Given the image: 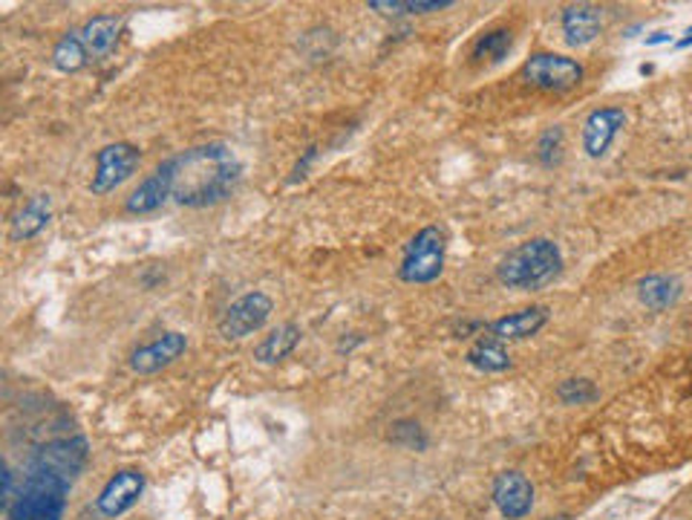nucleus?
Listing matches in <instances>:
<instances>
[{"label":"nucleus","mask_w":692,"mask_h":520,"mask_svg":"<svg viewBox=\"0 0 692 520\" xmlns=\"http://www.w3.org/2000/svg\"><path fill=\"white\" fill-rule=\"evenodd\" d=\"M70 488V480L26 469L15 500L3 509V520H64Z\"/></svg>","instance_id":"obj_3"},{"label":"nucleus","mask_w":692,"mask_h":520,"mask_svg":"<svg viewBox=\"0 0 692 520\" xmlns=\"http://www.w3.org/2000/svg\"><path fill=\"white\" fill-rule=\"evenodd\" d=\"M560 26H563V38L569 47H588L604 33V9L595 3H572L563 9Z\"/></svg>","instance_id":"obj_15"},{"label":"nucleus","mask_w":692,"mask_h":520,"mask_svg":"<svg viewBox=\"0 0 692 520\" xmlns=\"http://www.w3.org/2000/svg\"><path fill=\"white\" fill-rule=\"evenodd\" d=\"M240 179L242 163L226 142H208L174 156V200L186 209L226 203Z\"/></svg>","instance_id":"obj_1"},{"label":"nucleus","mask_w":692,"mask_h":520,"mask_svg":"<svg viewBox=\"0 0 692 520\" xmlns=\"http://www.w3.org/2000/svg\"><path fill=\"white\" fill-rule=\"evenodd\" d=\"M17 488H15V472H12V465L3 463V509H7L12 500H15Z\"/></svg>","instance_id":"obj_28"},{"label":"nucleus","mask_w":692,"mask_h":520,"mask_svg":"<svg viewBox=\"0 0 692 520\" xmlns=\"http://www.w3.org/2000/svg\"><path fill=\"white\" fill-rule=\"evenodd\" d=\"M465 362L482 374H505L511 367V353L505 350V342L493 339L491 333H482L465 353Z\"/></svg>","instance_id":"obj_20"},{"label":"nucleus","mask_w":692,"mask_h":520,"mask_svg":"<svg viewBox=\"0 0 692 520\" xmlns=\"http://www.w3.org/2000/svg\"><path fill=\"white\" fill-rule=\"evenodd\" d=\"M49 220H52V197L49 194L29 197V200L21 205V212L12 217L9 237L17 240V244H26V240L38 237L40 232L49 226Z\"/></svg>","instance_id":"obj_17"},{"label":"nucleus","mask_w":692,"mask_h":520,"mask_svg":"<svg viewBox=\"0 0 692 520\" xmlns=\"http://www.w3.org/2000/svg\"><path fill=\"white\" fill-rule=\"evenodd\" d=\"M444 258H448V235L439 226H425L404 246L398 277L413 286L433 284L442 277Z\"/></svg>","instance_id":"obj_4"},{"label":"nucleus","mask_w":692,"mask_h":520,"mask_svg":"<svg viewBox=\"0 0 692 520\" xmlns=\"http://www.w3.org/2000/svg\"><path fill=\"white\" fill-rule=\"evenodd\" d=\"M629 116L623 107H597L586 116L583 122V151H586L588 159H604L609 154V147L615 145V139L623 128H627Z\"/></svg>","instance_id":"obj_10"},{"label":"nucleus","mask_w":692,"mask_h":520,"mask_svg":"<svg viewBox=\"0 0 692 520\" xmlns=\"http://www.w3.org/2000/svg\"><path fill=\"white\" fill-rule=\"evenodd\" d=\"M548 316L551 312H548L546 304H532V307H523L497 318L493 324H488V333L493 339H500V342H523V339L537 335L548 324Z\"/></svg>","instance_id":"obj_14"},{"label":"nucleus","mask_w":692,"mask_h":520,"mask_svg":"<svg viewBox=\"0 0 692 520\" xmlns=\"http://www.w3.org/2000/svg\"><path fill=\"white\" fill-rule=\"evenodd\" d=\"M300 339H303L300 324L286 321V324L274 327L272 333H269L258 347H254V358H258L260 365H277V362H283V358H289L291 353H295Z\"/></svg>","instance_id":"obj_19"},{"label":"nucleus","mask_w":692,"mask_h":520,"mask_svg":"<svg viewBox=\"0 0 692 520\" xmlns=\"http://www.w3.org/2000/svg\"><path fill=\"white\" fill-rule=\"evenodd\" d=\"M511 49H514V29L511 26H493L476 38L470 58L476 64H500L511 56Z\"/></svg>","instance_id":"obj_21"},{"label":"nucleus","mask_w":692,"mask_h":520,"mask_svg":"<svg viewBox=\"0 0 692 520\" xmlns=\"http://www.w3.org/2000/svg\"><path fill=\"white\" fill-rule=\"evenodd\" d=\"M548 520H569V515H557V518H548Z\"/></svg>","instance_id":"obj_31"},{"label":"nucleus","mask_w":692,"mask_h":520,"mask_svg":"<svg viewBox=\"0 0 692 520\" xmlns=\"http://www.w3.org/2000/svg\"><path fill=\"white\" fill-rule=\"evenodd\" d=\"M314 159H318V147L314 145H309L307 151H303V159H298V165H295V172H291V177H289V182L291 186H295V182H300V179L307 177V172H309V165L314 163Z\"/></svg>","instance_id":"obj_27"},{"label":"nucleus","mask_w":692,"mask_h":520,"mask_svg":"<svg viewBox=\"0 0 692 520\" xmlns=\"http://www.w3.org/2000/svg\"><path fill=\"white\" fill-rule=\"evenodd\" d=\"M669 42H672V35L669 33H655L646 38V47H658V44H669Z\"/></svg>","instance_id":"obj_29"},{"label":"nucleus","mask_w":692,"mask_h":520,"mask_svg":"<svg viewBox=\"0 0 692 520\" xmlns=\"http://www.w3.org/2000/svg\"><path fill=\"white\" fill-rule=\"evenodd\" d=\"M170 197H174V156L156 165L154 172L130 191V197L124 200V212L145 217V214L159 212Z\"/></svg>","instance_id":"obj_11"},{"label":"nucleus","mask_w":692,"mask_h":520,"mask_svg":"<svg viewBox=\"0 0 692 520\" xmlns=\"http://www.w3.org/2000/svg\"><path fill=\"white\" fill-rule=\"evenodd\" d=\"M121 26H124V21H121L119 15H114V12L90 17L87 24L81 26L79 29L81 42H84V47H87V52L93 61H98V58H107L110 52H114L116 44H119V38H121Z\"/></svg>","instance_id":"obj_16"},{"label":"nucleus","mask_w":692,"mask_h":520,"mask_svg":"<svg viewBox=\"0 0 692 520\" xmlns=\"http://www.w3.org/2000/svg\"><path fill=\"white\" fill-rule=\"evenodd\" d=\"M186 350H188L186 335L177 333V330H170V333L156 335L154 342H147L142 344V347L133 350L128 358V365L133 374L154 376L159 374V370H165V367L174 365V362H179Z\"/></svg>","instance_id":"obj_12"},{"label":"nucleus","mask_w":692,"mask_h":520,"mask_svg":"<svg viewBox=\"0 0 692 520\" xmlns=\"http://www.w3.org/2000/svg\"><path fill=\"white\" fill-rule=\"evenodd\" d=\"M684 293V284L678 281L676 275H664V272H653L637 281V298L644 307H649L653 312H664L672 304L681 298Z\"/></svg>","instance_id":"obj_18"},{"label":"nucleus","mask_w":692,"mask_h":520,"mask_svg":"<svg viewBox=\"0 0 692 520\" xmlns=\"http://www.w3.org/2000/svg\"><path fill=\"white\" fill-rule=\"evenodd\" d=\"M142 165V151L133 142H110L96 151V172L90 179V194H114Z\"/></svg>","instance_id":"obj_8"},{"label":"nucleus","mask_w":692,"mask_h":520,"mask_svg":"<svg viewBox=\"0 0 692 520\" xmlns=\"http://www.w3.org/2000/svg\"><path fill=\"white\" fill-rule=\"evenodd\" d=\"M456 7V0H370L367 9L379 15H430Z\"/></svg>","instance_id":"obj_23"},{"label":"nucleus","mask_w":692,"mask_h":520,"mask_svg":"<svg viewBox=\"0 0 692 520\" xmlns=\"http://www.w3.org/2000/svg\"><path fill=\"white\" fill-rule=\"evenodd\" d=\"M142 495H145V474L139 472V469H121L98 492L96 515L105 520L121 518V515L130 512L139 504Z\"/></svg>","instance_id":"obj_9"},{"label":"nucleus","mask_w":692,"mask_h":520,"mask_svg":"<svg viewBox=\"0 0 692 520\" xmlns=\"http://www.w3.org/2000/svg\"><path fill=\"white\" fill-rule=\"evenodd\" d=\"M565 156V130L563 125H551L539 133L537 139V159L542 168H557Z\"/></svg>","instance_id":"obj_24"},{"label":"nucleus","mask_w":692,"mask_h":520,"mask_svg":"<svg viewBox=\"0 0 692 520\" xmlns=\"http://www.w3.org/2000/svg\"><path fill=\"white\" fill-rule=\"evenodd\" d=\"M90 463V442L84 437H58L38 446L26 460V469H40V472L56 474L70 483L79 480V474Z\"/></svg>","instance_id":"obj_6"},{"label":"nucleus","mask_w":692,"mask_h":520,"mask_svg":"<svg viewBox=\"0 0 692 520\" xmlns=\"http://www.w3.org/2000/svg\"><path fill=\"white\" fill-rule=\"evenodd\" d=\"M600 397V390L595 388V382L588 379H565V382L557 385V399L563 405H588Z\"/></svg>","instance_id":"obj_26"},{"label":"nucleus","mask_w":692,"mask_h":520,"mask_svg":"<svg viewBox=\"0 0 692 520\" xmlns=\"http://www.w3.org/2000/svg\"><path fill=\"white\" fill-rule=\"evenodd\" d=\"M676 47H678V49H687V47H692V26H690V29H687V33H684V38H678V42H676Z\"/></svg>","instance_id":"obj_30"},{"label":"nucleus","mask_w":692,"mask_h":520,"mask_svg":"<svg viewBox=\"0 0 692 520\" xmlns=\"http://www.w3.org/2000/svg\"><path fill=\"white\" fill-rule=\"evenodd\" d=\"M390 442L398 448H407V451H427V446H430L425 428L416 419H395L390 425Z\"/></svg>","instance_id":"obj_25"},{"label":"nucleus","mask_w":692,"mask_h":520,"mask_svg":"<svg viewBox=\"0 0 692 520\" xmlns=\"http://www.w3.org/2000/svg\"><path fill=\"white\" fill-rule=\"evenodd\" d=\"M563 272V252L551 237H532L502 255L497 263V281L516 293H537L554 284Z\"/></svg>","instance_id":"obj_2"},{"label":"nucleus","mask_w":692,"mask_h":520,"mask_svg":"<svg viewBox=\"0 0 692 520\" xmlns=\"http://www.w3.org/2000/svg\"><path fill=\"white\" fill-rule=\"evenodd\" d=\"M52 67H56L58 73H79V70H84L90 61V52L87 47H84V42H81V33L79 29H73V33H67L61 42L52 47Z\"/></svg>","instance_id":"obj_22"},{"label":"nucleus","mask_w":692,"mask_h":520,"mask_svg":"<svg viewBox=\"0 0 692 520\" xmlns=\"http://www.w3.org/2000/svg\"><path fill=\"white\" fill-rule=\"evenodd\" d=\"M586 79V70L577 58L560 56V52H534L523 64V82L542 93H569L580 87Z\"/></svg>","instance_id":"obj_5"},{"label":"nucleus","mask_w":692,"mask_h":520,"mask_svg":"<svg viewBox=\"0 0 692 520\" xmlns=\"http://www.w3.org/2000/svg\"><path fill=\"white\" fill-rule=\"evenodd\" d=\"M493 504L505 520H523L534 509V486L523 472H502L493 480Z\"/></svg>","instance_id":"obj_13"},{"label":"nucleus","mask_w":692,"mask_h":520,"mask_svg":"<svg viewBox=\"0 0 692 520\" xmlns=\"http://www.w3.org/2000/svg\"><path fill=\"white\" fill-rule=\"evenodd\" d=\"M272 312V295H266L263 289H251V293L240 295V298L219 316L217 330L226 342H242V339L260 333V330L269 324Z\"/></svg>","instance_id":"obj_7"}]
</instances>
